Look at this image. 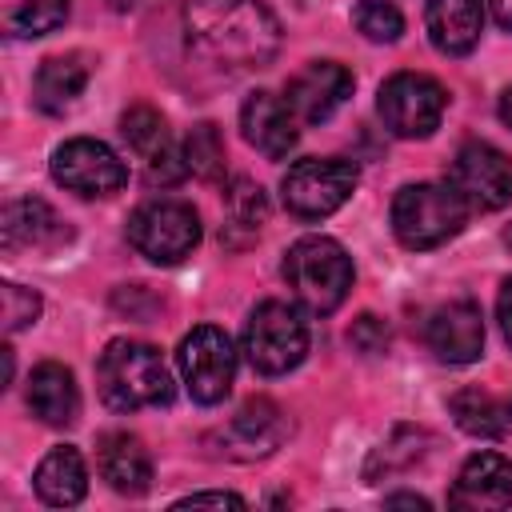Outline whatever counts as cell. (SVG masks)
<instances>
[{"mask_svg": "<svg viewBox=\"0 0 512 512\" xmlns=\"http://www.w3.org/2000/svg\"><path fill=\"white\" fill-rule=\"evenodd\" d=\"M448 184L468 200V208L496 212L512 204V156L488 140H464L452 156Z\"/></svg>", "mask_w": 512, "mask_h": 512, "instance_id": "cell-10", "label": "cell"}, {"mask_svg": "<svg viewBox=\"0 0 512 512\" xmlns=\"http://www.w3.org/2000/svg\"><path fill=\"white\" fill-rule=\"evenodd\" d=\"M96 388L112 412L160 408L172 400V372L144 340H112L96 360Z\"/></svg>", "mask_w": 512, "mask_h": 512, "instance_id": "cell-2", "label": "cell"}, {"mask_svg": "<svg viewBox=\"0 0 512 512\" xmlns=\"http://www.w3.org/2000/svg\"><path fill=\"white\" fill-rule=\"evenodd\" d=\"M184 32L204 60L256 72L280 52V20L260 0H184Z\"/></svg>", "mask_w": 512, "mask_h": 512, "instance_id": "cell-1", "label": "cell"}, {"mask_svg": "<svg viewBox=\"0 0 512 512\" xmlns=\"http://www.w3.org/2000/svg\"><path fill=\"white\" fill-rule=\"evenodd\" d=\"M96 460H100V476L108 480L112 492H120V496H144L152 488V456H148V448H144L140 436H132V432H108L100 440Z\"/></svg>", "mask_w": 512, "mask_h": 512, "instance_id": "cell-20", "label": "cell"}, {"mask_svg": "<svg viewBox=\"0 0 512 512\" xmlns=\"http://www.w3.org/2000/svg\"><path fill=\"white\" fill-rule=\"evenodd\" d=\"M32 480H36V496L44 504H52V508H72L88 492V468H84V456L72 444L52 448L36 464V476Z\"/></svg>", "mask_w": 512, "mask_h": 512, "instance_id": "cell-23", "label": "cell"}, {"mask_svg": "<svg viewBox=\"0 0 512 512\" xmlns=\"http://www.w3.org/2000/svg\"><path fill=\"white\" fill-rule=\"evenodd\" d=\"M308 352V324L296 304L288 300H264L252 308L244 324V356L260 376H284L292 372Z\"/></svg>", "mask_w": 512, "mask_h": 512, "instance_id": "cell-5", "label": "cell"}, {"mask_svg": "<svg viewBox=\"0 0 512 512\" xmlns=\"http://www.w3.org/2000/svg\"><path fill=\"white\" fill-rule=\"evenodd\" d=\"M52 180L76 196H112L128 180V164L92 136H72L52 152Z\"/></svg>", "mask_w": 512, "mask_h": 512, "instance_id": "cell-11", "label": "cell"}, {"mask_svg": "<svg viewBox=\"0 0 512 512\" xmlns=\"http://www.w3.org/2000/svg\"><path fill=\"white\" fill-rule=\"evenodd\" d=\"M448 412L460 432L480 440H500L512 432V400L488 392V388H460L448 396Z\"/></svg>", "mask_w": 512, "mask_h": 512, "instance_id": "cell-24", "label": "cell"}, {"mask_svg": "<svg viewBox=\"0 0 512 512\" xmlns=\"http://www.w3.org/2000/svg\"><path fill=\"white\" fill-rule=\"evenodd\" d=\"M108 4H112V8H116V12H128V8H132V4H136V0H108Z\"/></svg>", "mask_w": 512, "mask_h": 512, "instance_id": "cell-37", "label": "cell"}, {"mask_svg": "<svg viewBox=\"0 0 512 512\" xmlns=\"http://www.w3.org/2000/svg\"><path fill=\"white\" fill-rule=\"evenodd\" d=\"M68 20V0H0V28L8 36H48Z\"/></svg>", "mask_w": 512, "mask_h": 512, "instance_id": "cell-26", "label": "cell"}, {"mask_svg": "<svg viewBox=\"0 0 512 512\" xmlns=\"http://www.w3.org/2000/svg\"><path fill=\"white\" fill-rule=\"evenodd\" d=\"M296 112L288 108L284 96L276 92H252L240 108V128H244V140L264 152L268 160H284L292 148H296Z\"/></svg>", "mask_w": 512, "mask_h": 512, "instance_id": "cell-16", "label": "cell"}, {"mask_svg": "<svg viewBox=\"0 0 512 512\" xmlns=\"http://www.w3.org/2000/svg\"><path fill=\"white\" fill-rule=\"evenodd\" d=\"M428 348L444 364H472L484 352V316L472 300H448L428 316Z\"/></svg>", "mask_w": 512, "mask_h": 512, "instance_id": "cell-15", "label": "cell"}, {"mask_svg": "<svg viewBox=\"0 0 512 512\" xmlns=\"http://www.w3.org/2000/svg\"><path fill=\"white\" fill-rule=\"evenodd\" d=\"M120 136L128 140V148L136 152L140 168H144V180L152 188H172L184 180L188 164H184V148L172 144V132L164 124V116L148 104H132L124 116H120Z\"/></svg>", "mask_w": 512, "mask_h": 512, "instance_id": "cell-12", "label": "cell"}, {"mask_svg": "<svg viewBox=\"0 0 512 512\" xmlns=\"http://www.w3.org/2000/svg\"><path fill=\"white\" fill-rule=\"evenodd\" d=\"M456 508H508L512 504V460L500 452H476L456 472L448 492Z\"/></svg>", "mask_w": 512, "mask_h": 512, "instance_id": "cell-17", "label": "cell"}, {"mask_svg": "<svg viewBox=\"0 0 512 512\" xmlns=\"http://www.w3.org/2000/svg\"><path fill=\"white\" fill-rule=\"evenodd\" d=\"M352 96V72L336 60H312L288 80V108L300 124H324Z\"/></svg>", "mask_w": 512, "mask_h": 512, "instance_id": "cell-14", "label": "cell"}, {"mask_svg": "<svg viewBox=\"0 0 512 512\" xmlns=\"http://www.w3.org/2000/svg\"><path fill=\"white\" fill-rule=\"evenodd\" d=\"M284 280L300 308L328 316L352 288V256L332 236H300L284 252Z\"/></svg>", "mask_w": 512, "mask_h": 512, "instance_id": "cell-3", "label": "cell"}, {"mask_svg": "<svg viewBox=\"0 0 512 512\" xmlns=\"http://www.w3.org/2000/svg\"><path fill=\"white\" fill-rule=\"evenodd\" d=\"M88 88V60L80 52L48 56L32 76V104L48 116L76 104V96Z\"/></svg>", "mask_w": 512, "mask_h": 512, "instance_id": "cell-21", "label": "cell"}, {"mask_svg": "<svg viewBox=\"0 0 512 512\" xmlns=\"http://www.w3.org/2000/svg\"><path fill=\"white\" fill-rule=\"evenodd\" d=\"M128 244L152 264H180L200 244V216L172 196L148 200L128 216Z\"/></svg>", "mask_w": 512, "mask_h": 512, "instance_id": "cell-6", "label": "cell"}, {"mask_svg": "<svg viewBox=\"0 0 512 512\" xmlns=\"http://www.w3.org/2000/svg\"><path fill=\"white\" fill-rule=\"evenodd\" d=\"M496 320H500L504 340L512 344V280H504V288H500V300H496Z\"/></svg>", "mask_w": 512, "mask_h": 512, "instance_id": "cell-33", "label": "cell"}, {"mask_svg": "<svg viewBox=\"0 0 512 512\" xmlns=\"http://www.w3.org/2000/svg\"><path fill=\"white\" fill-rule=\"evenodd\" d=\"M488 8H492V20L504 32H512V0H488Z\"/></svg>", "mask_w": 512, "mask_h": 512, "instance_id": "cell-34", "label": "cell"}, {"mask_svg": "<svg viewBox=\"0 0 512 512\" xmlns=\"http://www.w3.org/2000/svg\"><path fill=\"white\" fill-rule=\"evenodd\" d=\"M180 376L188 384V396L196 404H220L232 392L236 380V348L224 328L216 324H196L180 348H176Z\"/></svg>", "mask_w": 512, "mask_h": 512, "instance_id": "cell-9", "label": "cell"}, {"mask_svg": "<svg viewBox=\"0 0 512 512\" xmlns=\"http://www.w3.org/2000/svg\"><path fill=\"white\" fill-rule=\"evenodd\" d=\"M500 120H504V124L512 128V88H508V92L500 96Z\"/></svg>", "mask_w": 512, "mask_h": 512, "instance_id": "cell-36", "label": "cell"}, {"mask_svg": "<svg viewBox=\"0 0 512 512\" xmlns=\"http://www.w3.org/2000/svg\"><path fill=\"white\" fill-rule=\"evenodd\" d=\"M424 28H428V40L436 44V52L468 56L484 32V4L480 0H428Z\"/></svg>", "mask_w": 512, "mask_h": 512, "instance_id": "cell-18", "label": "cell"}, {"mask_svg": "<svg viewBox=\"0 0 512 512\" xmlns=\"http://www.w3.org/2000/svg\"><path fill=\"white\" fill-rule=\"evenodd\" d=\"M0 316H4V332H20L28 324H36L40 316V292L20 288V284H0Z\"/></svg>", "mask_w": 512, "mask_h": 512, "instance_id": "cell-30", "label": "cell"}, {"mask_svg": "<svg viewBox=\"0 0 512 512\" xmlns=\"http://www.w3.org/2000/svg\"><path fill=\"white\" fill-rule=\"evenodd\" d=\"M388 504H408V508H428V500H424V496H412V492H404V496H388Z\"/></svg>", "mask_w": 512, "mask_h": 512, "instance_id": "cell-35", "label": "cell"}, {"mask_svg": "<svg viewBox=\"0 0 512 512\" xmlns=\"http://www.w3.org/2000/svg\"><path fill=\"white\" fill-rule=\"evenodd\" d=\"M360 172L352 160H340V156H308V160H296L284 180H280V196H284V208L300 220H324L332 216L356 188Z\"/></svg>", "mask_w": 512, "mask_h": 512, "instance_id": "cell-8", "label": "cell"}, {"mask_svg": "<svg viewBox=\"0 0 512 512\" xmlns=\"http://www.w3.org/2000/svg\"><path fill=\"white\" fill-rule=\"evenodd\" d=\"M184 164L200 180H220L224 176V140H220V128L212 120L192 124V132L184 136Z\"/></svg>", "mask_w": 512, "mask_h": 512, "instance_id": "cell-27", "label": "cell"}, {"mask_svg": "<svg viewBox=\"0 0 512 512\" xmlns=\"http://www.w3.org/2000/svg\"><path fill=\"white\" fill-rule=\"evenodd\" d=\"M284 436H288V416H284V408L272 404L268 396L248 400V404L216 432L220 452L232 456V460H260V456L276 452V448L284 444Z\"/></svg>", "mask_w": 512, "mask_h": 512, "instance_id": "cell-13", "label": "cell"}, {"mask_svg": "<svg viewBox=\"0 0 512 512\" xmlns=\"http://www.w3.org/2000/svg\"><path fill=\"white\" fill-rule=\"evenodd\" d=\"M444 108H448V92L440 88V80L424 72H396L380 84V96H376V112L384 128L400 140L432 136L444 120Z\"/></svg>", "mask_w": 512, "mask_h": 512, "instance_id": "cell-7", "label": "cell"}, {"mask_svg": "<svg viewBox=\"0 0 512 512\" xmlns=\"http://www.w3.org/2000/svg\"><path fill=\"white\" fill-rule=\"evenodd\" d=\"M504 240H508V244H512V228H508V232H504Z\"/></svg>", "mask_w": 512, "mask_h": 512, "instance_id": "cell-38", "label": "cell"}, {"mask_svg": "<svg viewBox=\"0 0 512 512\" xmlns=\"http://www.w3.org/2000/svg\"><path fill=\"white\" fill-rule=\"evenodd\" d=\"M468 212V200L452 184H404L392 200V232L412 252L440 248L464 228Z\"/></svg>", "mask_w": 512, "mask_h": 512, "instance_id": "cell-4", "label": "cell"}, {"mask_svg": "<svg viewBox=\"0 0 512 512\" xmlns=\"http://www.w3.org/2000/svg\"><path fill=\"white\" fill-rule=\"evenodd\" d=\"M424 440H428V436H424L420 428H396V436L376 448V456H372V464H368V480H372L380 468H384V476H388V472H396V468L420 460V452H424L420 444H424Z\"/></svg>", "mask_w": 512, "mask_h": 512, "instance_id": "cell-29", "label": "cell"}, {"mask_svg": "<svg viewBox=\"0 0 512 512\" xmlns=\"http://www.w3.org/2000/svg\"><path fill=\"white\" fill-rule=\"evenodd\" d=\"M172 508H244V496H236V492H192V496H180Z\"/></svg>", "mask_w": 512, "mask_h": 512, "instance_id": "cell-32", "label": "cell"}, {"mask_svg": "<svg viewBox=\"0 0 512 512\" xmlns=\"http://www.w3.org/2000/svg\"><path fill=\"white\" fill-rule=\"evenodd\" d=\"M264 224H268L264 188L256 180H248V176H236L224 188V228H220V236L232 240V244H248Z\"/></svg>", "mask_w": 512, "mask_h": 512, "instance_id": "cell-25", "label": "cell"}, {"mask_svg": "<svg viewBox=\"0 0 512 512\" xmlns=\"http://www.w3.org/2000/svg\"><path fill=\"white\" fill-rule=\"evenodd\" d=\"M388 324L380 320V316H372V312H364V316H356L352 320V328H348V344L360 352V356H380L384 348H388Z\"/></svg>", "mask_w": 512, "mask_h": 512, "instance_id": "cell-31", "label": "cell"}, {"mask_svg": "<svg viewBox=\"0 0 512 512\" xmlns=\"http://www.w3.org/2000/svg\"><path fill=\"white\" fill-rule=\"evenodd\" d=\"M28 408L40 424L48 428H68L76 424L80 416V388H76V376L56 364V360H44L32 368L28 376Z\"/></svg>", "mask_w": 512, "mask_h": 512, "instance_id": "cell-19", "label": "cell"}, {"mask_svg": "<svg viewBox=\"0 0 512 512\" xmlns=\"http://www.w3.org/2000/svg\"><path fill=\"white\" fill-rule=\"evenodd\" d=\"M60 232H64L60 216L40 196H20V200L4 204V216H0V244H4V252L44 248V244L60 240Z\"/></svg>", "mask_w": 512, "mask_h": 512, "instance_id": "cell-22", "label": "cell"}, {"mask_svg": "<svg viewBox=\"0 0 512 512\" xmlns=\"http://www.w3.org/2000/svg\"><path fill=\"white\" fill-rule=\"evenodd\" d=\"M352 24H356V32H360L364 40H372V44H392V40H400V32H404V16H400V8L388 4V0H360V4L352 8Z\"/></svg>", "mask_w": 512, "mask_h": 512, "instance_id": "cell-28", "label": "cell"}]
</instances>
